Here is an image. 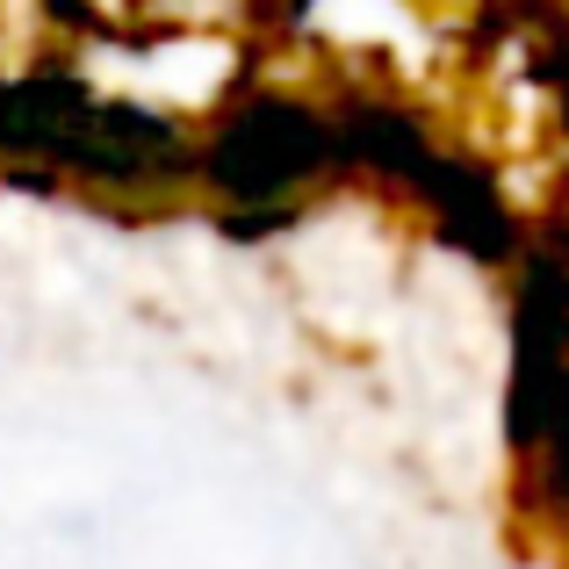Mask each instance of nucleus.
Instances as JSON below:
<instances>
[{
  "label": "nucleus",
  "instance_id": "f257e3e1",
  "mask_svg": "<svg viewBox=\"0 0 569 569\" xmlns=\"http://www.w3.org/2000/svg\"><path fill=\"white\" fill-rule=\"evenodd\" d=\"M332 123H325L318 109H303V101H246V109L223 123V138L209 144V173H217V188L231 194H260L267 209H274L281 188H303L310 173L332 167Z\"/></svg>",
  "mask_w": 569,
  "mask_h": 569
}]
</instances>
